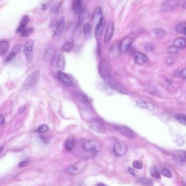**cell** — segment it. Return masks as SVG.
<instances>
[{
	"label": "cell",
	"instance_id": "obj_34",
	"mask_svg": "<svg viewBox=\"0 0 186 186\" xmlns=\"http://www.w3.org/2000/svg\"><path fill=\"white\" fill-rule=\"evenodd\" d=\"M154 33L156 37L158 38L163 37L165 35V31L160 28H156L154 31Z\"/></svg>",
	"mask_w": 186,
	"mask_h": 186
},
{
	"label": "cell",
	"instance_id": "obj_42",
	"mask_svg": "<svg viewBox=\"0 0 186 186\" xmlns=\"http://www.w3.org/2000/svg\"><path fill=\"white\" fill-rule=\"evenodd\" d=\"M180 75L182 78L186 79V68H184V70H182L180 73Z\"/></svg>",
	"mask_w": 186,
	"mask_h": 186
},
{
	"label": "cell",
	"instance_id": "obj_45",
	"mask_svg": "<svg viewBox=\"0 0 186 186\" xmlns=\"http://www.w3.org/2000/svg\"><path fill=\"white\" fill-rule=\"evenodd\" d=\"M5 121V117L4 115H0V125H2L4 123Z\"/></svg>",
	"mask_w": 186,
	"mask_h": 186
},
{
	"label": "cell",
	"instance_id": "obj_31",
	"mask_svg": "<svg viewBox=\"0 0 186 186\" xmlns=\"http://www.w3.org/2000/svg\"><path fill=\"white\" fill-rule=\"evenodd\" d=\"M139 183L145 186H151L153 184L152 181L151 179L147 177H141L138 180Z\"/></svg>",
	"mask_w": 186,
	"mask_h": 186
},
{
	"label": "cell",
	"instance_id": "obj_23",
	"mask_svg": "<svg viewBox=\"0 0 186 186\" xmlns=\"http://www.w3.org/2000/svg\"><path fill=\"white\" fill-rule=\"evenodd\" d=\"M173 45L178 49H184L186 48V40L184 38H179L174 41Z\"/></svg>",
	"mask_w": 186,
	"mask_h": 186
},
{
	"label": "cell",
	"instance_id": "obj_46",
	"mask_svg": "<svg viewBox=\"0 0 186 186\" xmlns=\"http://www.w3.org/2000/svg\"><path fill=\"white\" fill-rule=\"evenodd\" d=\"M128 172L131 175H132L133 176H135L136 175H135V170L133 169L132 168H131L130 167L128 169Z\"/></svg>",
	"mask_w": 186,
	"mask_h": 186
},
{
	"label": "cell",
	"instance_id": "obj_47",
	"mask_svg": "<svg viewBox=\"0 0 186 186\" xmlns=\"http://www.w3.org/2000/svg\"><path fill=\"white\" fill-rule=\"evenodd\" d=\"M3 150V147L0 146V154H1V153L2 151Z\"/></svg>",
	"mask_w": 186,
	"mask_h": 186
},
{
	"label": "cell",
	"instance_id": "obj_7",
	"mask_svg": "<svg viewBox=\"0 0 186 186\" xmlns=\"http://www.w3.org/2000/svg\"><path fill=\"white\" fill-rule=\"evenodd\" d=\"M85 165L86 163L84 161H80L74 165H70V167L66 169L65 171L70 174H77L83 170Z\"/></svg>",
	"mask_w": 186,
	"mask_h": 186
},
{
	"label": "cell",
	"instance_id": "obj_13",
	"mask_svg": "<svg viewBox=\"0 0 186 186\" xmlns=\"http://www.w3.org/2000/svg\"><path fill=\"white\" fill-rule=\"evenodd\" d=\"M103 18V10L101 7L100 6L96 7L92 16V21L94 26L96 27Z\"/></svg>",
	"mask_w": 186,
	"mask_h": 186
},
{
	"label": "cell",
	"instance_id": "obj_12",
	"mask_svg": "<svg viewBox=\"0 0 186 186\" xmlns=\"http://www.w3.org/2000/svg\"><path fill=\"white\" fill-rule=\"evenodd\" d=\"M65 18L63 17L59 20L56 26V29L55 32L54 33V39L55 40H58L61 37V35L63 33V31L65 28Z\"/></svg>",
	"mask_w": 186,
	"mask_h": 186
},
{
	"label": "cell",
	"instance_id": "obj_36",
	"mask_svg": "<svg viewBox=\"0 0 186 186\" xmlns=\"http://www.w3.org/2000/svg\"><path fill=\"white\" fill-rule=\"evenodd\" d=\"M33 32V29L32 28H28V29H24L21 32V35L22 37H27L29 35L32 33Z\"/></svg>",
	"mask_w": 186,
	"mask_h": 186
},
{
	"label": "cell",
	"instance_id": "obj_38",
	"mask_svg": "<svg viewBox=\"0 0 186 186\" xmlns=\"http://www.w3.org/2000/svg\"><path fill=\"white\" fill-rule=\"evenodd\" d=\"M85 13L84 12V10H83L80 14H79V21H78V24H77V26L79 27L81 26L82 25V23H83V22L84 21V16H85Z\"/></svg>",
	"mask_w": 186,
	"mask_h": 186
},
{
	"label": "cell",
	"instance_id": "obj_17",
	"mask_svg": "<svg viewBox=\"0 0 186 186\" xmlns=\"http://www.w3.org/2000/svg\"><path fill=\"white\" fill-rule=\"evenodd\" d=\"M72 10L75 14H80V13L83 10V0H73Z\"/></svg>",
	"mask_w": 186,
	"mask_h": 186
},
{
	"label": "cell",
	"instance_id": "obj_16",
	"mask_svg": "<svg viewBox=\"0 0 186 186\" xmlns=\"http://www.w3.org/2000/svg\"><path fill=\"white\" fill-rule=\"evenodd\" d=\"M22 47V45L21 44H16L15 45H14L12 49V51L6 58V62H9L10 61L12 60L16 56L19 51L21 50Z\"/></svg>",
	"mask_w": 186,
	"mask_h": 186
},
{
	"label": "cell",
	"instance_id": "obj_41",
	"mask_svg": "<svg viewBox=\"0 0 186 186\" xmlns=\"http://www.w3.org/2000/svg\"><path fill=\"white\" fill-rule=\"evenodd\" d=\"M145 49L148 52H152L154 51V45L151 44H147L145 47Z\"/></svg>",
	"mask_w": 186,
	"mask_h": 186
},
{
	"label": "cell",
	"instance_id": "obj_2",
	"mask_svg": "<svg viewBox=\"0 0 186 186\" xmlns=\"http://www.w3.org/2000/svg\"><path fill=\"white\" fill-rule=\"evenodd\" d=\"M82 147L84 151L91 153H96L100 152L103 148L102 145L95 140H89L82 145Z\"/></svg>",
	"mask_w": 186,
	"mask_h": 186
},
{
	"label": "cell",
	"instance_id": "obj_28",
	"mask_svg": "<svg viewBox=\"0 0 186 186\" xmlns=\"http://www.w3.org/2000/svg\"><path fill=\"white\" fill-rule=\"evenodd\" d=\"M74 47V43L73 41H70L66 43L62 47V51L66 53H69L72 50Z\"/></svg>",
	"mask_w": 186,
	"mask_h": 186
},
{
	"label": "cell",
	"instance_id": "obj_1",
	"mask_svg": "<svg viewBox=\"0 0 186 186\" xmlns=\"http://www.w3.org/2000/svg\"><path fill=\"white\" fill-rule=\"evenodd\" d=\"M103 78L105 83L107 84L110 88H112V90L121 94L127 93V90L125 88V87L113 77L108 75Z\"/></svg>",
	"mask_w": 186,
	"mask_h": 186
},
{
	"label": "cell",
	"instance_id": "obj_32",
	"mask_svg": "<svg viewBox=\"0 0 186 186\" xmlns=\"http://www.w3.org/2000/svg\"><path fill=\"white\" fill-rule=\"evenodd\" d=\"M176 31L180 34L186 35V23H180L177 26Z\"/></svg>",
	"mask_w": 186,
	"mask_h": 186
},
{
	"label": "cell",
	"instance_id": "obj_22",
	"mask_svg": "<svg viewBox=\"0 0 186 186\" xmlns=\"http://www.w3.org/2000/svg\"><path fill=\"white\" fill-rule=\"evenodd\" d=\"M30 21V18L28 15H24L22 18V19L21 20V22L20 23V25L18 28L17 29L16 32L18 33L21 32L24 29H25L26 26L27 25L28 23Z\"/></svg>",
	"mask_w": 186,
	"mask_h": 186
},
{
	"label": "cell",
	"instance_id": "obj_30",
	"mask_svg": "<svg viewBox=\"0 0 186 186\" xmlns=\"http://www.w3.org/2000/svg\"><path fill=\"white\" fill-rule=\"evenodd\" d=\"M175 118L181 124L183 125L184 126H186V115L183 114H177L175 116Z\"/></svg>",
	"mask_w": 186,
	"mask_h": 186
},
{
	"label": "cell",
	"instance_id": "obj_8",
	"mask_svg": "<svg viewBox=\"0 0 186 186\" xmlns=\"http://www.w3.org/2000/svg\"><path fill=\"white\" fill-rule=\"evenodd\" d=\"M132 42L133 39L130 36H126L121 40L119 44V51L121 54L126 53L130 49Z\"/></svg>",
	"mask_w": 186,
	"mask_h": 186
},
{
	"label": "cell",
	"instance_id": "obj_18",
	"mask_svg": "<svg viewBox=\"0 0 186 186\" xmlns=\"http://www.w3.org/2000/svg\"><path fill=\"white\" fill-rule=\"evenodd\" d=\"M175 159L179 165H184L186 161L185 152L182 151L176 152L175 154Z\"/></svg>",
	"mask_w": 186,
	"mask_h": 186
},
{
	"label": "cell",
	"instance_id": "obj_49",
	"mask_svg": "<svg viewBox=\"0 0 186 186\" xmlns=\"http://www.w3.org/2000/svg\"><path fill=\"white\" fill-rule=\"evenodd\" d=\"M185 155H186V152H185Z\"/></svg>",
	"mask_w": 186,
	"mask_h": 186
},
{
	"label": "cell",
	"instance_id": "obj_21",
	"mask_svg": "<svg viewBox=\"0 0 186 186\" xmlns=\"http://www.w3.org/2000/svg\"><path fill=\"white\" fill-rule=\"evenodd\" d=\"M75 142V139L74 136L73 135H70L67 137V139L65 142V149L67 151H72L74 148Z\"/></svg>",
	"mask_w": 186,
	"mask_h": 186
},
{
	"label": "cell",
	"instance_id": "obj_11",
	"mask_svg": "<svg viewBox=\"0 0 186 186\" xmlns=\"http://www.w3.org/2000/svg\"><path fill=\"white\" fill-rule=\"evenodd\" d=\"M114 29L115 27L114 23L113 22H110L107 25V29L104 37V41L106 44H108L110 43L114 35Z\"/></svg>",
	"mask_w": 186,
	"mask_h": 186
},
{
	"label": "cell",
	"instance_id": "obj_27",
	"mask_svg": "<svg viewBox=\"0 0 186 186\" xmlns=\"http://www.w3.org/2000/svg\"><path fill=\"white\" fill-rule=\"evenodd\" d=\"M74 95L75 97L77 98V100L79 101V102L82 103L84 104H86L88 103V99L87 98L85 95H82L78 92H75Z\"/></svg>",
	"mask_w": 186,
	"mask_h": 186
},
{
	"label": "cell",
	"instance_id": "obj_35",
	"mask_svg": "<svg viewBox=\"0 0 186 186\" xmlns=\"http://www.w3.org/2000/svg\"><path fill=\"white\" fill-rule=\"evenodd\" d=\"M161 174L164 176L166 177L167 178H172V172L168 168H163V169L161 170Z\"/></svg>",
	"mask_w": 186,
	"mask_h": 186
},
{
	"label": "cell",
	"instance_id": "obj_44",
	"mask_svg": "<svg viewBox=\"0 0 186 186\" xmlns=\"http://www.w3.org/2000/svg\"><path fill=\"white\" fill-rule=\"evenodd\" d=\"M28 162L27 161H24L19 164V167H24L28 164Z\"/></svg>",
	"mask_w": 186,
	"mask_h": 186
},
{
	"label": "cell",
	"instance_id": "obj_14",
	"mask_svg": "<svg viewBox=\"0 0 186 186\" xmlns=\"http://www.w3.org/2000/svg\"><path fill=\"white\" fill-rule=\"evenodd\" d=\"M133 58L135 63L138 65H143L148 61V57L142 52H135L134 54Z\"/></svg>",
	"mask_w": 186,
	"mask_h": 186
},
{
	"label": "cell",
	"instance_id": "obj_24",
	"mask_svg": "<svg viewBox=\"0 0 186 186\" xmlns=\"http://www.w3.org/2000/svg\"><path fill=\"white\" fill-rule=\"evenodd\" d=\"M137 105L141 108L148 110L149 111H153L155 109L154 104H152L151 103L148 102L140 100L137 103Z\"/></svg>",
	"mask_w": 186,
	"mask_h": 186
},
{
	"label": "cell",
	"instance_id": "obj_39",
	"mask_svg": "<svg viewBox=\"0 0 186 186\" xmlns=\"http://www.w3.org/2000/svg\"><path fill=\"white\" fill-rule=\"evenodd\" d=\"M48 129H49L48 126L45 124H43L39 127V128H38L37 131L39 133H44L47 131Z\"/></svg>",
	"mask_w": 186,
	"mask_h": 186
},
{
	"label": "cell",
	"instance_id": "obj_19",
	"mask_svg": "<svg viewBox=\"0 0 186 186\" xmlns=\"http://www.w3.org/2000/svg\"><path fill=\"white\" fill-rule=\"evenodd\" d=\"M119 130L123 134V135H125L127 137L132 138V137H135V134L134 132L131 128L127 127V126H120L119 127Z\"/></svg>",
	"mask_w": 186,
	"mask_h": 186
},
{
	"label": "cell",
	"instance_id": "obj_25",
	"mask_svg": "<svg viewBox=\"0 0 186 186\" xmlns=\"http://www.w3.org/2000/svg\"><path fill=\"white\" fill-rule=\"evenodd\" d=\"M65 66V58L64 56L63 55H59L58 56V60L57 62V67L58 70L62 72L63 71Z\"/></svg>",
	"mask_w": 186,
	"mask_h": 186
},
{
	"label": "cell",
	"instance_id": "obj_20",
	"mask_svg": "<svg viewBox=\"0 0 186 186\" xmlns=\"http://www.w3.org/2000/svg\"><path fill=\"white\" fill-rule=\"evenodd\" d=\"M83 33L86 39L89 40L93 35V27L90 23H87L84 25L83 27Z\"/></svg>",
	"mask_w": 186,
	"mask_h": 186
},
{
	"label": "cell",
	"instance_id": "obj_4",
	"mask_svg": "<svg viewBox=\"0 0 186 186\" xmlns=\"http://www.w3.org/2000/svg\"><path fill=\"white\" fill-rule=\"evenodd\" d=\"M58 79L61 82L68 86L76 87L79 85L77 80L71 75L66 74L65 73H59L58 74Z\"/></svg>",
	"mask_w": 186,
	"mask_h": 186
},
{
	"label": "cell",
	"instance_id": "obj_40",
	"mask_svg": "<svg viewBox=\"0 0 186 186\" xmlns=\"http://www.w3.org/2000/svg\"><path fill=\"white\" fill-rule=\"evenodd\" d=\"M133 167L136 169L140 170L143 167V164L141 162H140L139 161H134L133 162Z\"/></svg>",
	"mask_w": 186,
	"mask_h": 186
},
{
	"label": "cell",
	"instance_id": "obj_15",
	"mask_svg": "<svg viewBox=\"0 0 186 186\" xmlns=\"http://www.w3.org/2000/svg\"><path fill=\"white\" fill-rule=\"evenodd\" d=\"M106 20L105 18H103L102 20L100 21V23L96 26L95 35L96 37L97 38L101 37V36L103 35V32L106 27Z\"/></svg>",
	"mask_w": 186,
	"mask_h": 186
},
{
	"label": "cell",
	"instance_id": "obj_6",
	"mask_svg": "<svg viewBox=\"0 0 186 186\" xmlns=\"http://www.w3.org/2000/svg\"><path fill=\"white\" fill-rule=\"evenodd\" d=\"M89 126L92 130L100 133L105 132V127L101 121L98 119H93L89 121Z\"/></svg>",
	"mask_w": 186,
	"mask_h": 186
},
{
	"label": "cell",
	"instance_id": "obj_26",
	"mask_svg": "<svg viewBox=\"0 0 186 186\" xmlns=\"http://www.w3.org/2000/svg\"><path fill=\"white\" fill-rule=\"evenodd\" d=\"M9 48V43L6 40L0 41V55H5Z\"/></svg>",
	"mask_w": 186,
	"mask_h": 186
},
{
	"label": "cell",
	"instance_id": "obj_5",
	"mask_svg": "<svg viewBox=\"0 0 186 186\" xmlns=\"http://www.w3.org/2000/svg\"><path fill=\"white\" fill-rule=\"evenodd\" d=\"M34 45V42L33 40H28L26 42L24 45L23 52L25 55L26 59L28 63H30L33 61V49Z\"/></svg>",
	"mask_w": 186,
	"mask_h": 186
},
{
	"label": "cell",
	"instance_id": "obj_43",
	"mask_svg": "<svg viewBox=\"0 0 186 186\" xmlns=\"http://www.w3.org/2000/svg\"><path fill=\"white\" fill-rule=\"evenodd\" d=\"M174 58L172 57H169L167 60V63L168 65H172V64L174 63Z\"/></svg>",
	"mask_w": 186,
	"mask_h": 186
},
{
	"label": "cell",
	"instance_id": "obj_37",
	"mask_svg": "<svg viewBox=\"0 0 186 186\" xmlns=\"http://www.w3.org/2000/svg\"><path fill=\"white\" fill-rule=\"evenodd\" d=\"M178 48H177L176 47H175L173 45L168 48L167 52L169 54H176L178 53Z\"/></svg>",
	"mask_w": 186,
	"mask_h": 186
},
{
	"label": "cell",
	"instance_id": "obj_29",
	"mask_svg": "<svg viewBox=\"0 0 186 186\" xmlns=\"http://www.w3.org/2000/svg\"><path fill=\"white\" fill-rule=\"evenodd\" d=\"M99 71L103 77H105L108 74V69L106 63H101L99 66Z\"/></svg>",
	"mask_w": 186,
	"mask_h": 186
},
{
	"label": "cell",
	"instance_id": "obj_33",
	"mask_svg": "<svg viewBox=\"0 0 186 186\" xmlns=\"http://www.w3.org/2000/svg\"><path fill=\"white\" fill-rule=\"evenodd\" d=\"M150 171L151 175L154 177L157 178V179L160 178V174L157 167H152L150 168Z\"/></svg>",
	"mask_w": 186,
	"mask_h": 186
},
{
	"label": "cell",
	"instance_id": "obj_10",
	"mask_svg": "<svg viewBox=\"0 0 186 186\" xmlns=\"http://www.w3.org/2000/svg\"><path fill=\"white\" fill-rule=\"evenodd\" d=\"M127 151V146L125 142H120L114 145L113 151L115 156L121 157L123 156Z\"/></svg>",
	"mask_w": 186,
	"mask_h": 186
},
{
	"label": "cell",
	"instance_id": "obj_3",
	"mask_svg": "<svg viewBox=\"0 0 186 186\" xmlns=\"http://www.w3.org/2000/svg\"><path fill=\"white\" fill-rule=\"evenodd\" d=\"M40 72L39 70H36L34 72L28 75L23 82V87L25 90H29L32 88L37 82L39 79Z\"/></svg>",
	"mask_w": 186,
	"mask_h": 186
},
{
	"label": "cell",
	"instance_id": "obj_48",
	"mask_svg": "<svg viewBox=\"0 0 186 186\" xmlns=\"http://www.w3.org/2000/svg\"><path fill=\"white\" fill-rule=\"evenodd\" d=\"M183 7L184 9H186V2L184 3V5H183V7Z\"/></svg>",
	"mask_w": 186,
	"mask_h": 186
},
{
	"label": "cell",
	"instance_id": "obj_9",
	"mask_svg": "<svg viewBox=\"0 0 186 186\" xmlns=\"http://www.w3.org/2000/svg\"><path fill=\"white\" fill-rule=\"evenodd\" d=\"M180 0H166L162 6V11L168 12L175 9L179 6Z\"/></svg>",
	"mask_w": 186,
	"mask_h": 186
}]
</instances>
